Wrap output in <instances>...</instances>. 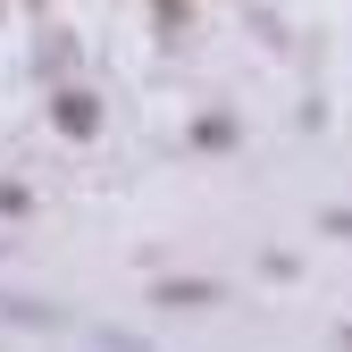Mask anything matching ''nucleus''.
<instances>
[{
    "mask_svg": "<svg viewBox=\"0 0 352 352\" xmlns=\"http://www.w3.org/2000/svg\"><path fill=\"white\" fill-rule=\"evenodd\" d=\"M59 126H67V135H93V101L67 93V101H59Z\"/></svg>",
    "mask_w": 352,
    "mask_h": 352,
    "instance_id": "f257e3e1",
    "label": "nucleus"
}]
</instances>
